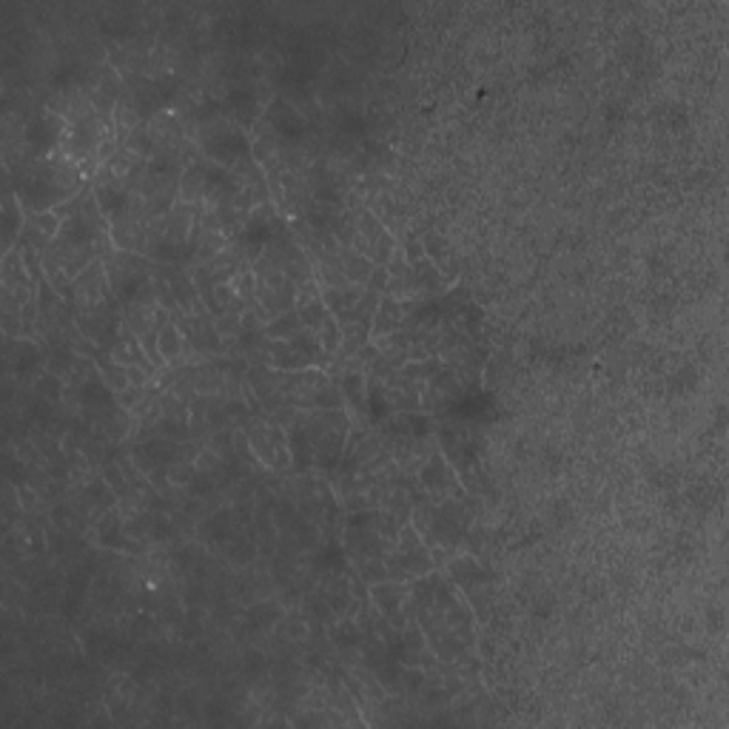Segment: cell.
Instances as JSON below:
<instances>
[{"mask_svg": "<svg viewBox=\"0 0 729 729\" xmlns=\"http://www.w3.org/2000/svg\"><path fill=\"white\" fill-rule=\"evenodd\" d=\"M83 177L75 165H69L63 157H46V160H29L24 171L15 180V197L20 208L29 214L37 211H55L57 205L69 203L80 195Z\"/></svg>", "mask_w": 729, "mask_h": 729, "instance_id": "obj_1", "label": "cell"}, {"mask_svg": "<svg viewBox=\"0 0 729 729\" xmlns=\"http://www.w3.org/2000/svg\"><path fill=\"white\" fill-rule=\"evenodd\" d=\"M200 145H203L205 160L217 163L223 168H234L237 163L254 157V145H251L248 132L240 123H234L228 115H217V117L203 123Z\"/></svg>", "mask_w": 729, "mask_h": 729, "instance_id": "obj_2", "label": "cell"}, {"mask_svg": "<svg viewBox=\"0 0 729 729\" xmlns=\"http://www.w3.org/2000/svg\"><path fill=\"white\" fill-rule=\"evenodd\" d=\"M285 228V223L276 217L274 214V205L263 203V205H256L251 214H248V220L243 223L240 234L234 237V251H237L245 265L256 263L263 256V251L271 245V240L276 237Z\"/></svg>", "mask_w": 729, "mask_h": 729, "instance_id": "obj_3", "label": "cell"}, {"mask_svg": "<svg viewBox=\"0 0 729 729\" xmlns=\"http://www.w3.org/2000/svg\"><path fill=\"white\" fill-rule=\"evenodd\" d=\"M245 439L254 450V456L260 459L271 470H291V450H288V436L280 431L268 414L254 416L245 422Z\"/></svg>", "mask_w": 729, "mask_h": 729, "instance_id": "obj_4", "label": "cell"}, {"mask_svg": "<svg viewBox=\"0 0 729 729\" xmlns=\"http://www.w3.org/2000/svg\"><path fill=\"white\" fill-rule=\"evenodd\" d=\"M254 274H256L254 299H256V305H260L271 319L296 308V291H299V285L294 280H288L283 271H276V268H254Z\"/></svg>", "mask_w": 729, "mask_h": 729, "instance_id": "obj_5", "label": "cell"}, {"mask_svg": "<svg viewBox=\"0 0 729 729\" xmlns=\"http://www.w3.org/2000/svg\"><path fill=\"white\" fill-rule=\"evenodd\" d=\"M351 248L364 254L374 265H388L391 256L396 251V243L371 211H359V217L354 220V240Z\"/></svg>", "mask_w": 729, "mask_h": 729, "instance_id": "obj_6", "label": "cell"}, {"mask_svg": "<svg viewBox=\"0 0 729 729\" xmlns=\"http://www.w3.org/2000/svg\"><path fill=\"white\" fill-rule=\"evenodd\" d=\"M112 294L115 291H112V283H109V274H105L103 260H95L83 274L75 276V283H72L66 299L77 308V314H85V311H95V308L109 303V299H115Z\"/></svg>", "mask_w": 729, "mask_h": 729, "instance_id": "obj_7", "label": "cell"}, {"mask_svg": "<svg viewBox=\"0 0 729 729\" xmlns=\"http://www.w3.org/2000/svg\"><path fill=\"white\" fill-rule=\"evenodd\" d=\"M256 125H265L271 137H268V145H296L299 140L305 137V120L303 115H296V109L283 100V97H274L268 105H265V112L263 117L256 120Z\"/></svg>", "mask_w": 729, "mask_h": 729, "instance_id": "obj_8", "label": "cell"}, {"mask_svg": "<svg viewBox=\"0 0 729 729\" xmlns=\"http://www.w3.org/2000/svg\"><path fill=\"white\" fill-rule=\"evenodd\" d=\"M66 125H69V120L63 117V115H55V112L35 115V117L24 125V148H26V157H32V160L49 157L52 148L60 145L63 135H66Z\"/></svg>", "mask_w": 729, "mask_h": 729, "instance_id": "obj_9", "label": "cell"}, {"mask_svg": "<svg viewBox=\"0 0 729 729\" xmlns=\"http://www.w3.org/2000/svg\"><path fill=\"white\" fill-rule=\"evenodd\" d=\"M103 143V128H100V120L97 115H85V117H77V120H69L66 125V135H63L60 145H63V155L69 160H92V155L97 152V145Z\"/></svg>", "mask_w": 729, "mask_h": 729, "instance_id": "obj_10", "label": "cell"}, {"mask_svg": "<svg viewBox=\"0 0 729 729\" xmlns=\"http://www.w3.org/2000/svg\"><path fill=\"white\" fill-rule=\"evenodd\" d=\"M419 299H394V296H382V303L376 308L374 325H371V339L399 334L407 328V319H411L414 308Z\"/></svg>", "mask_w": 729, "mask_h": 729, "instance_id": "obj_11", "label": "cell"}, {"mask_svg": "<svg viewBox=\"0 0 729 729\" xmlns=\"http://www.w3.org/2000/svg\"><path fill=\"white\" fill-rule=\"evenodd\" d=\"M109 356H112L117 364H125V368H143L148 376H155V371H157V368H155V362L148 359V354H145V348H143V342L137 339V334L125 325V319H123V328H120L117 339H115V345H112Z\"/></svg>", "mask_w": 729, "mask_h": 729, "instance_id": "obj_12", "label": "cell"}, {"mask_svg": "<svg viewBox=\"0 0 729 729\" xmlns=\"http://www.w3.org/2000/svg\"><path fill=\"white\" fill-rule=\"evenodd\" d=\"M407 595H411V593H407V584L404 582H394V578L371 587V598H374L379 615H384L396 627H404V621L399 615H402V610L407 604Z\"/></svg>", "mask_w": 729, "mask_h": 729, "instance_id": "obj_13", "label": "cell"}, {"mask_svg": "<svg viewBox=\"0 0 729 729\" xmlns=\"http://www.w3.org/2000/svg\"><path fill=\"white\" fill-rule=\"evenodd\" d=\"M419 479H422V487L427 493H434V496H456V493H462L454 470L442 459V454H431V459L419 470Z\"/></svg>", "mask_w": 729, "mask_h": 729, "instance_id": "obj_14", "label": "cell"}, {"mask_svg": "<svg viewBox=\"0 0 729 729\" xmlns=\"http://www.w3.org/2000/svg\"><path fill=\"white\" fill-rule=\"evenodd\" d=\"M339 391L345 396V407L362 419H368V382L362 371H345L339 379Z\"/></svg>", "mask_w": 729, "mask_h": 729, "instance_id": "obj_15", "label": "cell"}, {"mask_svg": "<svg viewBox=\"0 0 729 729\" xmlns=\"http://www.w3.org/2000/svg\"><path fill=\"white\" fill-rule=\"evenodd\" d=\"M288 450H291V470H299V474H305L311 470L316 462H314V444H311V436L305 434V427L294 422L288 427Z\"/></svg>", "mask_w": 729, "mask_h": 729, "instance_id": "obj_16", "label": "cell"}, {"mask_svg": "<svg viewBox=\"0 0 729 729\" xmlns=\"http://www.w3.org/2000/svg\"><path fill=\"white\" fill-rule=\"evenodd\" d=\"M339 265H342V274H345V280L354 283V285H362V288H368L371 274L376 268L368 256L354 251V248H342L339 251Z\"/></svg>", "mask_w": 729, "mask_h": 729, "instance_id": "obj_17", "label": "cell"}, {"mask_svg": "<svg viewBox=\"0 0 729 729\" xmlns=\"http://www.w3.org/2000/svg\"><path fill=\"white\" fill-rule=\"evenodd\" d=\"M24 208L17 205V197H15V191H9L6 195V203H4V251L9 254L20 237H24Z\"/></svg>", "mask_w": 729, "mask_h": 729, "instance_id": "obj_18", "label": "cell"}, {"mask_svg": "<svg viewBox=\"0 0 729 729\" xmlns=\"http://www.w3.org/2000/svg\"><path fill=\"white\" fill-rule=\"evenodd\" d=\"M157 345H160V356L163 362H177L183 356V348H185V339L180 334V325L175 319H168V323L160 325V334H157Z\"/></svg>", "mask_w": 729, "mask_h": 729, "instance_id": "obj_19", "label": "cell"}, {"mask_svg": "<svg viewBox=\"0 0 729 729\" xmlns=\"http://www.w3.org/2000/svg\"><path fill=\"white\" fill-rule=\"evenodd\" d=\"M288 342H291V345H294L296 351H303L314 364H328V362H331V354L323 348V342H319V336H316L311 328L296 331Z\"/></svg>", "mask_w": 729, "mask_h": 729, "instance_id": "obj_20", "label": "cell"}, {"mask_svg": "<svg viewBox=\"0 0 729 729\" xmlns=\"http://www.w3.org/2000/svg\"><path fill=\"white\" fill-rule=\"evenodd\" d=\"M303 328L305 325H303V319H299V311L294 308V311H285L280 316H274L271 323L263 328V336L271 339V342H276V339H291L296 331H303Z\"/></svg>", "mask_w": 729, "mask_h": 729, "instance_id": "obj_21", "label": "cell"}, {"mask_svg": "<svg viewBox=\"0 0 729 729\" xmlns=\"http://www.w3.org/2000/svg\"><path fill=\"white\" fill-rule=\"evenodd\" d=\"M100 544L103 547H115V550H123V553H140L143 547L140 544H135V542H128L125 535H123V530H120V522H117V516H105L103 519V524H100Z\"/></svg>", "mask_w": 729, "mask_h": 729, "instance_id": "obj_22", "label": "cell"}, {"mask_svg": "<svg viewBox=\"0 0 729 729\" xmlns=\"http://www.w3.org/2000/svg\"><path fill=\"white\" fill-rule=\"evenodd\" d=\"M442 371V362L436 356H427V359H414V362H407L404 368H399V376L404 379H434L436 374Z\"/></svg>", "mask_w": 729, "mask_h": 729, "instance_id": "obj_23", "label": "cell"}, {"mask_svg": "<svg viewBox=\"0 0 729 729\" xmlns=\"http://www.w3.org/2000/svg\"><path fill=\"white\" fill-rule=\"evenodd\" d=\"M296 311H299V319H303V325L311 328L314 334H316L319 328H323V323L331 316V311H328V305H325V299H323V296H319V299H311L308 305L296 308Z\"/></svg>", "mask_w": 729, "mask_h": 729, "instance_id": "obj_24", "label": "cell"}, {"mask_svg": "<svg viewBox=\"0 0 729 729\" xmlns=\"http://www.w3.org/2000/svg\"><path fill=\"white\" fill-rule=\"evenodd\" d=\"M37 394L43 399H49V402H60L63 399V379L57 374H52V371L40 374L37 376Z\"/></svg>", "mask_w": 729, "mask_h": 729, "instance_id": "obj_25", "label": "cell"}, {"mask_svg": "<svg viewBox=\"0 0 729 729\" xmlns=\"http://www.w3.org/2000/svg\"><path fill=\"white\" fill-rule=\"evenodd\" d=\"M143 396H145V388H125L117 394V404L123 407V411H135Z\"/></svg>", "mask_w": 729, "mask_h": 729, "instance_id": "obj_26", "label": "cell"}, {"mask_svg": "<svg viewBox=\"0 0 729 729\" xmlns=\"http://www.w3.org/2000/svg\"><path fill=\"white\" fill-rule=\"evenodd\" d=\"M368 288L384 296V291H388V265H376V268H374Z\"/></svg>", "mask_w": 729, "mask_h": 729, "instance_id": "obj_27", "label": "cell"}, {"mask_svg": "<svg viewBox=\"0 0 729 729\" xmlns=\"http://www.w3.org/2000/svg\"><path fill=\"white\" fill-rule=\"evenodd\" d=\"M424 256H427V254H424V245H422L419 240H407V245H404V260H407V263L414 265V263L424 260Z\"/></svg>", "mask_w": 729, "mask_h": 729, "instance_id": "obj_28", "label": "cell"}, {"mask_svg": "<svg viewBox=\"0 0 729 729\" xmlns=\"http://www.w3.org/2000/svg\"><path fill=\"white\" fill-rule=\"evenodd\" d=\"M105 482H109V484L120 493V496L125 493V482H123V474H120V467H117V464H115V467H112V464L105 467Z\"/></svg>", "mask_w": 729, "mask_h": 729, "instance_id": "obj_29", "label": "cell"}]
</instances>
